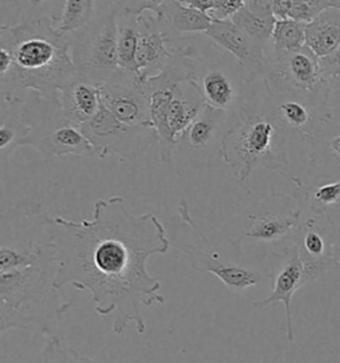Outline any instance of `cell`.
Instances as JSON below:
<instances>
[{"mask_svg":"<svg viewBox=\"0 0 340 363\" xmlns=\"http://www.w3.org/2000/svg\"><path fill=\"white\" fill-rule=\"evenodd\" d=\"M56 273L53 285H72L92 294L96 313L115 314L113 334L129 323L140 334L147 330L142 308L164 305L161 282L149 274L147 261L165 255L170 241L164 224L153 213L133 216L125 200L112 196L94 205L92 218L72 221L52 217Z\"/></svg>","mask_w":340,"mask_h":363,"instance_id":"1","label":"cell"},{"mask_svg":"<svg viewBox=\"0 0 340 363\" xmlns=\"http://www.w3.org/2000/svg\"><path fill=\"white\" fill-rule=\"evenodd\" d=\"M74 75L69 42L67 33L59 31L56 16L0 27L1 100L21 106L30 92L55 99Z\"/></svg>","mask_w":340,"mask_h":363,"instance_id":"2","label":"cell"},{"mask_svg":"<svg viewBox=\"0 0 340 363\" xmlns=\"http://www.w3.org/2000/svg\"><path fill=\"white\" fill-rule=\"evenodd\" d=\"M221 160L246 182L256 168L288 174L290 143L273 118L265 80L249 83L244 103L223 139Z\"/></svg>","mask_w":340,"mask_h":363,"instance_id":"3","label":"cell"},{"mask_svg":"<svg viewBox=\"0 0 340 363\" xmlns=\"http://www.w3.org/2000/svg\"><path fill=\"white\" fill-rule=\"evenodd\" d=\"M305 214L303 203L295 194L270 193L233 216L218 237L239 255L264 262L293 245Z\"/></svg>","mask_w":340,"mask_h":363,"instance_id":"4","label":"cell"},{"mask_svg":"<svg viewBox=\"0 0 340 363\" xmlns=\"http://www.w3.org/2000/svg\"><path fill=\"white\" fill-rule=\"evenodd\" d=\"M53 267L56 264L0 272L1 333L21 329L44 337L57 333L71 303L60 299V290L53 285Z\"/></svg>","mask_w":340,"mask_h":363,"instance_id":"5","label":"cell"},{"mask_svg":"<svg viewBox=\"0 0 340 363\" xmlns=\"http://www.w3.org/2000/svg\"><path fill=\"white\" fill-rule=\"evenodd\" d=\"M55 261L52 216L42 203L23 199L0 217V272Z\"/></svg>","mask_w":340,"mask_h":363,"instance_id":"6","label":"cell"},{"mask_svg":"<svg viewBox=\"0 0 340 363\" xmlns=\"http://www.w3.org/2000/svg\"><path fill=\"white\" fill-rule=\"evenodd\" d=\"M19 113L30 127L23 147L38 150L45 160L65 156L97 157L95 147L67 116L59 97L45 99L31 92L19 106Z\"/></svg>","mask_w":340,"mask_h":363,"instance_id":"7","label":"cell"},{"mask_svg":"<svg viewBox=\"0 0 340 363\" xmlns=\"http://www.w3.org/2000/svg\"><path fill=\"white\" fill-rule=\"evenodd\" d=\"M89 22L67 33L76 76L97 86L106 84L118 68L117 11L110 0H96Z\"/></svg>","mask_w":340,"mask_h":363,"instance_id":"8","label":"cell"},{"mask_svg":"<svg viewBox=\"0 0 340 363\" xmlns=\"http://www.w3.org/2000/svg\"><path fill=\"white\" fill-rule=\"evenodd\" d=\"M178 213L185 224L189 225L202 241L201 245L186 244L181 252L193 270L198 273H209L218 278L227 290L233 293H242L250 288L265 286L271 284V269L258 267L251 264L235 262L232 258L223 256L218 250L212 249V242L203 235L200 228L191 218L189 203L182 197L178 205Z\"/></svg>","mask_w":340,"mask_h":363,"instance_id":"9","label":"cell"},{"mask_svg":"<svg viewBox=\"0 0 340 363\" xmlns=\"http://www.w3.org/2000/svg\"><path fill=\"white\" fill-rule=\"evenodd\" d=\"M267 96L271 115L290 145L302 144L310 148L331 120L326 106V80L314 91L279 92L267 86Z\"/></svg>","mask_w":340,"mask_h":363,"instance_id":"10","label":"cell"},{"mask_svg":"<svg viewBox=\"0 0 340 363\" xmlns=\"http://www.w3.org/2000/svg\"><path fill=\"white\" fill-rule=\"evenodd\" d=\"M232 121V113L206 104L177 139L173 153L177 169L200 171L215 165Z\"/></svg>","mask_w":340,"mask_h":363,"instance_id":"11","label":"cell"},{"mask_svg":"<svg viewBox=\"0 0 340 363\" xmlns=\"http://www.w3.org/2000/svg\"><path fill=\"white\" fill-rule=\"evenodd\" d=\"M81 130L101 160L109 156H118L125 161L138 160L159 143L153 125L125 124L104 106H101L95 118L81 125Z\"/></svg>","mask_w":340,"mask_h":363,"instance_id":"12","label":"cell"},{"mask_svg":"<svg viewBox=\"0 0 340 363\" xmlns=\"http://www.w3.org/2000/svg\"><path fill=\"white\" fill-rule=\"evenodd\" d=\"M232 55L221 50L220 59H202L197 47L196 83L208 106L235 115L244 103L249 82H246L239 63Z\"/></svg>","mask_w":340,"mask_h":363,"instance_id":"13","label":"cell"},{"mask_svg":"<svg viewBox=\"0 0 340 363\" xmlns=\"http://www.w3.org/2000/svg\"><path fill=\"white\" fill-rule=\"evenodd\" d=\"M103 106L129 125H152L150 96L145 80L123 68L100 86Z\"/></svg>","mask_w":340,"mask_h":363,"instance_id":"14","label":"cell"},{"mask_svg":"<svg viewBox=\"0 0 340 363\" xmlns=\"http://www.w3.org/2000/svg\"><path fill=\"white\" fill-rule=\"evenodd\" d=\"M264 80L268 88L285 91H314L323 84L319 57L307 45L287 52L268 54V65Z\"/></svg>","mask_w":340,"mask_h":363,"instance_id":"15","label":"cell"},{"mask_svg":"<svg viewBox=\"0 0 340 363\" xmlns=\"http://www.w3.org/2000/svg\"><path fill=\"white\" fill-rule=\"evenodd\" d=\"M205 36L233 56L241 65L246 82L254 83L265 77L268 65L267 45L258 43L232 19L212 21Z\"/></svg>","mask_w":340,"mask_h":363,"instance_id":"16","label":"cell"},{"mask_svg":"<svg viewBox=\"0 0 340 363\" xmlns=\"http://www.w3.org/2000/svg\"><path fill=\"white\" fill-rule=\"evenodd\" d=\"M271 294L267 298L258 299L253 302V308L264 309L267 305L282 302L286 310V337L288 341H294V325L291 302L299 289L306 286L311 281L307 270L303 265L297 247L294 244L288 246L279 255L271 257Z\"/></svg>","mask_w":340,"mask_h":363,"instance_id":"17","label":"cell"},{"mask_svg":"<svg viewBox=\"0 0 340 363\" xmlns=\"http://www.w3.org/2000/svg\"><path fill=\"white\" fill-rule=\"evenodd\" d=\"M299 257L311 281L338 267L332 253L334 223L317 214L305 216L294 238Z\"/></svg>","mask_w":340,"mask_h":363,"instance_id":"18","label":"cell"},{"mask_svg":"<svg viewBox=\"0 0 340 363\" xmlns=\"http://www.w3.org/2000/svg\"><path fill=\"white\" fill-rule=\"evenodd\" d=\"M137 65L141 79L157 75L169 60L174 48L170 50L169 36L159 16L145 12L137 18Z\"/></svg>","mask_w":340,"mask_h":363,"instance_id":"19","label":"cell"},{"mask_svg":"<svg viewBox=\"0 0 340 363\" xmlns=\"http://www.w3.org/2000/svg\"><path fill=\"white\" fill-rule=\"evenodd\" d=\"M295 196L308 213L317 214L336 224L340 221V176L291 177Z\"/></svg>","mask_w":340,"mask_h":363,"instance_id":"20","label":"cell"},{"mask_svg":"<svg viewBox=\"0 0 340 363\" xmlns=\"http://www.w3.org/2000/svg\"><path fill=\"white\" fill-rule=\"evenodd\" d=\"M57 97L67 116L80 128L86 121L95 118L103 106L100 86L76 75L60 88Z\"/></svg>","mask_w":340,"mask_h":363,"instance_id":"21","label":"cell"},{"mask_svg":"<svg viewBox=\"0 0 340 363\" xmlns=\"http://www.w3.org/2000/svg\"><path fill=\"white\" fill-rule=\"evenodd\" d=\"M157 16L169 36L171 48L186 38L185 35L206 33L214 21L209 13L196 10L178 0L165 1Z\"/></svg>","mask_w":340,"mask_h":363,"instance_id":"22","label":"cell"},{"mask_svg":"<svg viewBox=\"0 0 340 363\" xmlns=\"http://www.w3.org/2000/svg\"><path fill=\"white\" fill-rule=\"evenodd\" d=\"M310 150V167L305 179L340 176V118H331L324 124Z\"/></svg>","mask_w":340,"mask_h":363,"instance_id":"23","label":"cell"},{"mask_svg":"<svg viewBox=\"0 0 340 363\" xmlns=\"http://www.w3.org/2000/svg\"><path fill=\"white\" fill-rule=\"evenodd\" d=\"M205 106L206 103L196 83V77L182 80L177 84L168 111V124L176 140L191 125Z\"/></svg>","mask_w":340,"mask_h":363,"instance_id":"24","label":"cell"},{"mask_svg":"<svg viewBox=\"0 0 340 363\" xmlns=\"http://www.w3.org/2000/svg\"><path fill=\"white\" fill-rule=\"evenodd\" d=\"M340 44V9L329 7L306 26V45L323 57Z\"/></svg>","mask_w":340,"mask_h":363,"instance_id":"25","label":"cell"},{"mask_svg":"<svg viewBox=\"0 0 340 363\" xmlns=\"http://www.w3.org/2000/svg\"><path fill=\"white\" fill-rule=\"evenodd\" d=\"M0 157L7 160L12 152L23 147L30 133V127L21 120L19 106L1 100L0 109Z\"/></svg>","mask_w":340,"mask_h":363,"instance_id":"26","label":"cell"},{"mask_svg":"<svg viewBox=\"0 0 340 363\" xmlns=\"http://www.w3.org/2000/svg\"><path fill=\"white\" fill-rule=\"evenodd\" d=\"M136 15L117 12L118 68L138 74V24Z\"/></svg>","mask_w":340,"mask_h":363,"instance_id":"27","label":"cell"},{"mask_svg":"<svg viewBox=\"0 0 340 363\" xmlns=\"http://www.w3.org/2000/svg\"><path fill=\"white\" fill-rule=\"evenodd\" d=\"M306 26L307 23L298 22L294 19H276L271 35V50L276 52H287L305 47Z\"/></svg>","mask_w":340,"mask_h":363,"instance_id":"28","label":"cell"},{"mask_svg":"<svg viewBox=\"0 0 340 363\" xmlns=\"http://www.w3.org/2000/svg\"><path fill=\"white\" fill-rule=\"evenodd\" d=\"M232 21L258 43L264 45L271 43V35L276 22V16L256 13L251 11L247 6H244L241 11L234 15Z\"/></svg>","mask_w":340,"mask_h":363,"instance_id":"29","label":"cell"},{"mask_svg":"<svg viewBox=\"0 0 340 363\" xmlns=\"http://www.w3.org/2000/svg\"><path fill=\"white\" fill-rule=\"evenodd\" d=\"M96 0H65L63 12L57 18V28L69 33L89 22L95 11Z\"/></svg>","mask_w":340,"mask_h":363,"instance_id":"30","label":"cell"},{"mask_svg":"<svg viewBox=\"0 0 340 363\" xmlns=\"http://www.w3.org/2000/svg\"><path fill=\"white\" fill-rule=\"evenodd\" d=\"M47 343L42 347L40 361L42 362H91V358H86L80 352L69 347L62 337L56 333L45 337Z\"/></svg>","mask_w":340,"mask_h":363,"instance_id":"31","label":"cell"},{"mask_svg":"<svg viewBox=\"0 0 340 363\" xmlns=\"http://www.w3.org/2000/svg\"><path fill=\"white\" fill-rule=\"evenodd\" d=\"M168 0H110L117 12L140 16L145 12L159 15L162 4Z\"/></svg>","mask_w":340,"mask_h":363,"instance_id":"32","label":"cell"},{"mask_svg":"<svg viewBox=\"0 0 340 363\" xmlns=\"http://www.w3.org/2000/svg\"><path fill=\"white\" fill-rule=\"evenodd\" d=\"M326 106L329 118H340V75L324 77Z\"/></svg>","mask_w":340,"mask_h":363,"instance_id":"33","label":"cell"},{"mask_svg":"<svg viewBox=\"0 0 340 363\" xmlns=\"http://www.w3.org/2000/svg\"><path fill=\"white\" fill-rule=\"evenodd\" d=\"M246 6V0H215L214 9L209 13L214 21L233 19L237 12L241 11Z\"/></svg>","mask_w":340,"mask_h":363,"instance_id":"34","label":"cell"},{"mask_svg":"<svg viewBox=\"0 0 340 363\" xmlns=\"http://www.w3.org/2000/svg\"><path fill=\"white\" fill-rule=\"evenodd\" d=\"M319 65L324 77L340 75V44L331 54L319 57Z\"/></svg>","mask_w":340,"mask_h":363,"instance_id":"35","label":"cell"},{"mask_svg":"<svg viewBox=\"0 0 340 363\" xmlns=\"http://www.w3.org/2000/svg\"><path fill=\"white\" fill-rule=\"evenodd\" d=\"M246 6L251 11L256 12V13L274 16V13H273V0H246Z\"/></svg>","mask_w":340,"mask_h":363,"instance_id":"36","label":"cell"},{"mask_svg":"<svg viewBox=\"0 0 340 363\" xmlns=\"http://www.w3.org/2000/svg\"><path fill=\"white\" fill-rule=\"evenodd\" d=\"M294 0H273V13L276 19H288Z\"/></svg>","mask_w":340,"mask_h":363,"instance_id":"37","label":"cell"},{"mask_svg":"<svg viewBox=\"0 0 340 363\" xmlns=\"http://www.w3.org/2000/svg\"><path fill=\"white\" fill-rule=\"evenodd\" d=\"M178 1L189 6V7H193L196 10L210 13L212 9H214V1L215 0H178Z\"/></svg>","mask_w":340,"mask_h":363,"instance_id":"38","label":"cell"},{"mask_svg":"<svg viewBox=\"0 0 340 363\" xmlns=\"http://www.w3.org/2000/svg\"><path fill=\"white\" fill-rule=\"evenodd\" d=\"M48 0H26L27 9H28V16L27 19H33V18H39L36 13L42 11V6L47 3Z\"/></svg>","mask_w":340,"mask_h":363,"instance_id":"39","label":"cell"},{"mask_svg":"<svg viewBox=\"0 0 340 363\" xmlns=\"http://www.w3.org/2000/svg\"><path fill=\"white\" fill-rule=\"evenodd\" d=\"M332 253L336 261V265L340 267V221L334 224V244H332Z\"/></svg>","mask_w":340,"mask_h":363,"instance_id":"40","label":"cell"},{"mask_svg":"<svg viewBox=\"0 0 340 363\" xmlns=\"http://www.w3.org/2000/svg\"><path fill=\"white\" fill-rule=\"evenodd\" d=\"M303 1L310 4L318 13L324 11L329 7H334V0H303Z\"/></svg>","mask_w":340,"mask_h":363,"instance_id":"41","label":"cell"},{"mask_svg":"<svg viewBox=\"0 0 340 363\" xmlns=\"http://www.w3.org/2000/svg\"><path fill=\"white\" fill-rule=\"evenodd\" d=\"M334 7L340 9V0H334Z\"/></svg>","mask_w":340,"mask_h":363,"instance_id":"42","label":"cell"}]
</instances>
